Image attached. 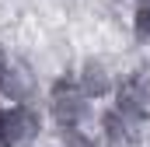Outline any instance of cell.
<instances>
[{
  "label": "cell",
  "mask_w": 150,
  "mask_h": 147,
  "mask_svg": "<svg viewBox=\"0 0 150 147\" xmlns=\"http://www.w3.org/2000/svg\"><path fill=\"white\" fill-rule=\"evenodd\" d=\"M45 102H49L52 123L59 130H67V133L80 130L84 119L91 116V98L84 95V88L77 84V77H56L52 88H49V95H45Z\"/></svg>",
  "instance_id": "obj_1"
},
{
  "label": "cell",
  "mask_w": 150,
  "mask_h": 147,
  "mask_svg": "<svg viewBox=\"0 0 150 147\" xmlns=\"http://www.w3.org/2000/svg\"><path fill=\"white\" fill-rule=\"evenodd\" d=\"M112 109L119 116H126L129 123H147L150 119V67H136L115 84Z\"/></svg>",
  "instance_id": "obj_2"
},
{
  "label": "cell",
  "mask_w": 150,
  "mask_h": 147,
  "mask_svg": "<svg viewBox=\"0 0 150 147\" xmlns=\"http://www.w3.org/2000/svg\"><path fill=\"white\" fill-rule=\"evenodd\" d=\"M42 126L45 119L35 105H7L0 123V147H35Z\"/></svg>",
  "instance_id": "obj_3"
},
{
  "label": "cell",
  "mask_w": 150,
  "mask_h": 147,
  "mask_svg": "<svg viewBox=\"0 0 150 147\" xmlns=\"http://www.w3.org/2000/svg\"><path fill=\"white\" fill-rule=\"evenodd\" d=\"M38 91V81L32 67L28 63H21V60H11V67L4 74V81H0V102L7 105H32V98H35Z\"/></svg>",
  "instance_id": "obj_4"
},
{
  "label": "cell",
  "mask_w": 150,
  "mask_h": 147,
  "mask_svg": "<svg viewBox=\"0 0 150 147\" xmlns=\"http://www.w3.org/2000/svg\"><path fill=\"white\" fill-rule=\"evenodd\" d=\"M77 84H80L84 95L94 102V98H112L119 77L112 74V67H108L101 56H87V60L80 63V70H77Z\"/></svg>",
  "instance_id": "obj_5"
},
{
  "label": "cell",
  "mask_w": 150,
  "mask_h": 147,
  "mask_svg": "<svg viewBox=\"0 0 150 147\" xmlns=\"http://www.w3.org/2000/svg\"><path fill=\"white\" fill-rule=\"evenodd\" d=\"M133 126L136 123H129L126 116H119L115 109L101 112V140H105V147H133L136 144Z\"/></svg>",
  "instance_id": "obj_6"
},
{
  "label": "cell",
  "mask_w": 150,
  "mask_h": 147,
  "mask_svg": "<svg viewBox=\"0 0 150 147\" xmlns=\"http://www.w3.org/2000/svg\"><path fill=\"white\" fill-rule=\"evenodd\" d=\"M133 35L140 42L150 39V0H140V7L133 11Z\"/></svg>",
  "instance_id": "obj_7"
},
{
  "label": "cell",
  "mask_w": 150,
  "mask_h": 147,
  "mask_svg": "<svg viewBox=\"0 0 150 147\" xmlns=\"http://www.w3.org/2000/svg\"><path fill=\"white\" fill-rule=\"evenodd\" d=\"M7 67H11V60H7V49L0 46V81H4V74H7Z\"/></svg>",
  "instance_id": "obj_8"
},
{
  "label": "cell",
  "mask_w": 150,
  "mask_h": 147,
  "mask_svg": "<svg viewBox=\"0 0 150 147\" xmlns=\"http://www.w3.org/2000/svg\"><path fill=\"white\" fill-rule=\"evenodd\" d=\"M4 112H7V105H4V102H0V123H4Z\"/></svg>",
  "instance_id": "obj_9"
}]
</instances>
